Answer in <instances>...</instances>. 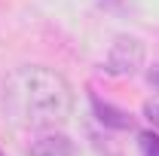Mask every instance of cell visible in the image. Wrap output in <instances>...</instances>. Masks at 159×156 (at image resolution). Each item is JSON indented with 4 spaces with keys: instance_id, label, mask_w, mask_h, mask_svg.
Masks as SVG:
<instances>
[{
    "instance_id": "1",
    "label": "cell",
    "mask_w": 159,
    "mask_h": 156,
    "mask_svg": "<svg viewBox=\"0 0 159 156\" xmlns=\"http://www.w3.org/2000/svg\"><path fill=\"white\" fill-rule=\"evenodd\" d=\"M3 107L21 129H52L74 113V89L52 67L28 64L9 74L3 86Z\"/></svg>"
},
{
    "instance_id": "2",
    "label": "cell",
    "mask_w": 159,
    "mask_h": 156,
    "mask_svg": "<svg viewBox=\"0 0 159 156\" xmlns=\"http://www.w3.org/2000/svg\"><path fill=\"white\" fill-rule=\"evenodd\" d=\"M141 64H144V43L138 37H125L122 34V37L113 40V46H110L107 58L101 64V71L107 77H132Z\"/></svg>"
},
{
    "instance_id": "3",
    "label": "cell",
    "mask_w": 159,
    "mask_h": 156,
    "mask_svg": "<svg viewBox=\"0 0 159 156\" xmlns=\"http://www.w3.org/2000/svg\"><path fill=\"white\" fill-rule=\"evenodd\" d=\"M28 153L31 156H77V147L61 132H43L40 138H34L28 144Z\"/></svg>"
},
{
    "instance_id": "4",
    "label": "cell",
    "mask_w": 159,
    "mask_h": 156,
    "mask_svg": "<svg viewBox=\"0 0 159 156\" xmlns=\"http://www.w3.org/2000/svg\"><path fill=\"white\" fill-rule=\"evenodd\" d=\"M92 107H95V117H98L101 126H107V129H116V132L135 129V117H132L129 110H122V107H113V104L101 101L95 92H92Z\"/></svg>"
},
{
    "instance_id": "5",
    "label": "cell",
    "mask_w": 159,
    "mask_h": 156,
    "mask_svg": "<svg viewBox=\"0 0 159 156\" xmlns=\"http://www.w3.org/2000/svg\"><path fill=\"white\" fill-rule=\"evenodd\" d=\"M138 144H141V153L144 156H159V135L156 132H144L138 138Z\"/></svg>"
},
{
    "instance_id": "6",
    "label": "cell",
    "mask_w": 159,
    "mask_h": 156,
    "mask_svg": "<svg viewBox=\"0 0 159 156\" xmlns=\"http://www.w3.org/2000/svg\"><path fill=\"white\" fill-rule=\"evenodd\" d=\"M144 113H147V119H150L153 126H159V101H147V104H144Z\"/></svg>"
},
{
    "instance_id": "7",
    "label": "cell",
    "mask_w": 159,
    "mask_h": 156,
    "mask_svg": "<svg viewBox=\"0 0 159 156\" xmlns=\"http://www.w3.org/2000/svg\"><path fill=\"white\" fill-rule=\"evenodd\" d=\"M150 86H153V89H156V92H159V67H156V71H153V74H150Z\"/></svg>"
}]
</instances>
